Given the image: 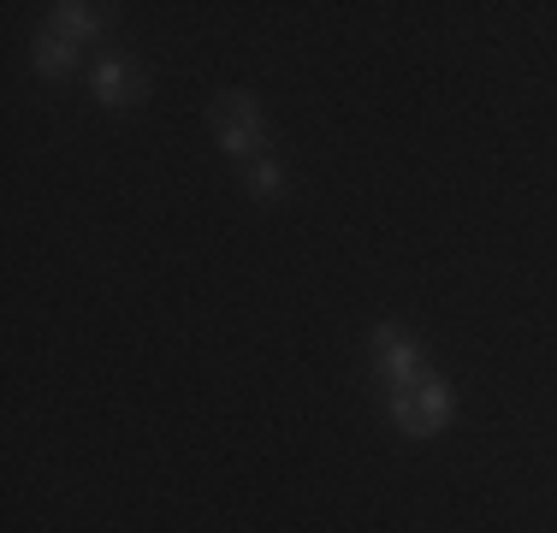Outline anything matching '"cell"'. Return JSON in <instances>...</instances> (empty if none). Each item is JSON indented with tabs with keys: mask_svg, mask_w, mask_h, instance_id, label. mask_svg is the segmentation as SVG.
<instances>
[{
	"mask_svg": "<svg viewBox=\"0 0 557 533\" xmlns=\"http://www.w3.org/2000/svg\"><path fill=\"white\" fill-rule=\"evenodd\" d=\"M450 409H457V397H450V385L433 380V373H421V380H409V385L392 392V421L404 426V433H416V438L440 433V426L450 421Z\"/></svg>",
	"mask_w": 557,
	"mask_h": 533,
	"instance_id": "obj_1",
	"label": "cell"
},
{
	"mask_svg": "<svg viewBox=\"0 0 557 533\" xmlns=\"http://www.w3.org/2000/svg\"><path fill=\"white\" fill-rule=\"evenodd\" d=\"M208 119H214V137H220L225 154H249V160H256V149L268 142V119H261L256 96H220Z\"/></svg>",
	"mask_w": 557,
	"mask_h": 533,
	"instance_id": "obj_2",
	"label": "cell"
},
{
	"mask_svg": "<svg viewBox=\"0 0 557 533\" xmlns=\"http://www.w3.org/2000/svg\"><path fill=\"white\" fill-rule=\"evenodd\" d=\"M374 373L392 385V392L409 385V380H421V344L409 338L404 326H392V320L374 332Z\"/></svg>",
	"mask_w": 557,
	"mask_h": 533,
	"instance_id": "obj_3",
	"label": "cell"
},
{
	"mask_svg": "<svg viewBox=\"0 0 557 533\" xmlns=\"http://www.w3.org/2000/svg\"><path fill=\"white\" fill-rule=\"evenodd\" d=\"M89 84H96V101H101V107H131V101L143 96V72L125 60V53H113V60H96Z\"/></svg>",
	"mask_w": 557,
	"mask_h": 533,
	"instance_id": "obj_4",
	"label": "cell"
},
{
	"mask_svg": "<svg viewBox=\"0 0 557 533\" xmlns=\"http://www.w3.org/2000/svg\"><path fill=\"white\" fill-rule=\"evenodd\" d=\"M48 30L65 36V42H84V36L108 30V12H101V7H77V0H60L54 18H48Z\"/></svg>",
	"mask_w": 557,
	"mask_h": 533,
	"instance_id": "obj_5",
	"label": "cell"
},
{
	"mask_svg": "<svg viewBox=\"0 0 557 533\" xmlns=\"http://www.w3.org/2000/svg\"><path fill=\"white\" fill-rule=\"evenodd\" d=\"M72 65H77V42H65V36H54V30H42V36H36V72L65 77Z\"/></svg>",
	"mask_w": 557,
	"mask_h": 533,
	"instance_id": "obj_6",
	"label": "cell"
},
{
	"mask_svg": "<svg viewBox=\"0 0 557 533\" xmlns=\"http://www.w3.org/2000/svg\"><path fill=\"white\" fill-rule=\"evenodd\" d=\"M249 190H256V196H278V190H285L278 160H249Z\"/></svg>",
	"mask_w": 557,
	"mask_h": 533,
	"instance_id": "obj_7",
	"label": "cell"
}]
</instances>
